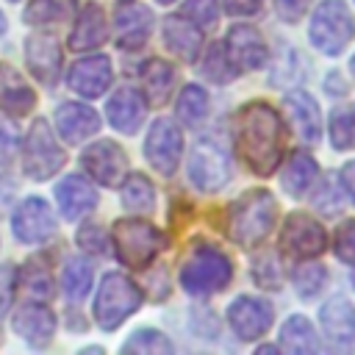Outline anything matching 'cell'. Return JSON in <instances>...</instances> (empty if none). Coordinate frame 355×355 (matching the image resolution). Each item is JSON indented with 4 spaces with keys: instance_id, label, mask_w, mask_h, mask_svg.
<instances>
[{
    "instance_id": "6da1fadb",
    "label": "cell",
    "mask_w": 355,
    "mask_h": 355,
    "mask_svg": "<svg viewBox=\"0 0 355 355\" xmlns=\"http://www.w3.org/2000/svg\"><path fill=\"white\" fill-rule=\"evenodd\" d=\"M239 155L247 161V166L258 175H269L283 150V130L280 119L272 105L266 103H247L239 114V133H236Z\"/></svg>"
},
{
    "instance_id": "7a4b0ae2",
    "label": "cell",
    "mask_w": 355,
    "mask_h": 355,
    "mask_svg": "<svg viewBox=\"0 0 355 355\" xmlns=\"http://www.w3.org/2000/svg\"><path fill=\"white\" fill-rule=\"evenodd\" d=\"M275 216H277L275 197L266 189H250L233 202L227 214V236L239 247H255L269 236Z\"/></svg>"
},
{
    "instance_id": "3957f363",
    "label": "cell",
    "mask_w": 355,
    "mask_h": 355,
    "mask_svg": "<svg viewBox=\"0 0 355 355\" xmlns=\"http://www.w3.org/2000/svg\"><path fill=\"white\" fill-rule=\"evenodd\" d=\"M311 44L324 55H338L355 39V17L344 0H322L308 25Z\"/></svg>"
},
{
    "instance_id": "277c9868",
    "label": "cell",
    "mask_w": 355,
    "mask_h": 355,
    "mask_svg": "<svg viewBox=\"0 0 355 355\" xmlns=\"http://www.w3.org/2000/svg\"><path fill=\"white\" fill-rule=\"evenodd\" d=\"M233 266L227 255L211 244H197L180 269V286L189 294H211L230 283Z\"/></svg>"
},
{
    "instance_id": "5b68a950",
    "label": "cell",
    "mask_w": 355,
    "mask_h": 355,
    "mask_svg": "<svg viewBox=\"0 0 355 355\" xmlns=\"http://www.w3.org/2000/svg\"><path fill=\"white\" fill-rule=\"evenodd\" d=\"M139 305H141L139 286L130 277H125L119 272H111L100 283V291H97V300H94V319H97V324L103 330H114Z\"/></svg>"
},
{
    "instance_id": "8992f818",
    "label": "cell",
    "mask_w": 355,
    "mask_h": 355,
    "mask_svg": "<svg viewBox=\"0 0 355 355\" xmlns=\"http://www.w3.org/2000/svg\"><path fill=\"white\" fill-rule=\"evenodd\" d=\"M111 239H114L119 261L133 266V269L147 266L155 258V252L161 250V244H164L161 230L155 225L144 222V219H119L114 225Z\"/></svg>"
},
{
    "instance_id": "52a82bcc",
    "label": "cell",
    "mask_w": 355,
    "mask_h": 355,
    "mask_svg": "<svg viewBox=\"0 0 355 355\" xmlns=\"http://www.w3.org/2000/svg\"><path fill=\"white\" fill-rule=\"evenodd\" d=\"M67 155L55 144V136L50 133V125L44 119H36L25 136V150H22V169L33 180H47L64 166Z\"/></svg>"
},
{
    "instance_id": "ba28073f",
    "label": "cell",
    "mask_w": 355,
    "mask_h": 355,
    "mask_svg": "<svg viewBox=\"0 0 355 355\" xmlns=\"http://www.w3.org/2000/svg\"><path fill=\"white\" fill-rule=\"evenodd\" d=\"M180 150H183V136L178 130V125L166 116L155 119L150 133H147V141H144V153H147V161L150 166L169 178L175 169H178V161H180Z\"/></svg>"
},
{
    "instance_id": "9c48e42d",
    "label": "cell",
    "mask_w": 355,
    "mask_h": 355,
    "mask_svg": "<svg viewBox=\"0 0 355 355\" xmlns=\"http://www.w3.org/2000/svg\"><path fill=\"white\" fill-rule=\"evenodd\" d=\"M11 230L25 244H42L55 236V214L42 197H28L11 214Z\"/></svg>"
},
{
    "instance_id": "30bf717a",
    "label": "cell",
    "mask_w": 355,
    "mask_h": 355,
    "mask_svg": "<svg viewBox=\"0 0 355 355\" xmlns=\"http://www.w3.org/2000/svg\"><path fill=\"white\" fill-rule=\"evenodd\" d=\"M189 178L200 191H219L230 180V164L214 141H200L189 161Z\"/></svg>"
},
{
    "instance_id": "8fae6325",
    "label": "cell",
    "mask_w": 355,
    "mask_h": 355,
    "mask_svg": "<svg viewBox=\"0 0 355 355\" xmlns=\"http://www.w3.org/2000/svg\"><path fill=\"white\" fill-rule=\"evenodd\" d=\"M283 250L291 258H313L324 250V227L311 219V214L294 211L288 214L286 225H283Z\"/></svg>"
},
{
    "instance_id": "7c38bea8",
    "label": "cell",
    "mask_w": 355,
    "mask_h": 355,
    "mask_svg": "<svg viewBox=\"0 0 355 355\" xmlns=\"http://www.w3.org/2000/svg\"><path fill=\"white\" fill-rule=\"evenodd\" d=\"M272 316H275L272 313V305L263 297H250V294L236 297L230 302V308H227V322L236 330V336L244 338V341L261 338L269 330Z\"/></svg>"
},
{
    "instance_id": "4fadbf2b",
    "label": "cell",
    "mask_w": 355,
    "mask_h": 355,
    "mask_svg": "<svg viewBox=\"0 0 355 355\" xmlns=\"http://www.w3.org/2000/svg\"><path fill=\"white\" fill-rule=\"evenodd\" d=\"M225 53L233 69H261L266 64V42L252 25H233L225 39Z\"/></svg>"
},
{
    "instance_id": "5bb4252c",
    "label": "cell",
    "mask_w": 355,
    "mask_h": 355,
    "mask_svg": "<svg viewBox=\"0 0 355 355\" xmlns=\"http://www.w3.org/2000/svg\"><path fill=\"white\" fill-rule=\"evenodd\" d=\"M83 169L103 186H116L125 175V166H128V158L122 153L119 144L103 139V141H94L92 147L83 150V158H80Z\"/></svg>"
},
{
    "instance_id": "9a60e30c",
    "label": "cell",
    "mask_w": 355,
    "mask_h": 355,
    "mask_svg": "<svg viewBox=\"0 0 355 355\" xmlns=\"http://www.w3.org/2000/svg\"><path fill=\"white\" fill-rule=\"evenodd\" d=\"M69 89H75L83 97H100L111 86V61L105 55H89L72 64L69 75Z\"/></svg>"
},
{
    "instance_id": "2e32d148",
    "label": "cell",
    "mask_w": 355,
    "mask_h": 355,
    "mask_svg": "<svg viewBox=\"0 0 355 355\" xmlns=\"http://www.w3.org/2000/svg\"><path fill=\"white\" fill-rule=\"evenodd\" d=\"M55 130L61 133L64 141L78 144L83 139H89L92 133L100 130V116L94 108L83 105V103H61L55 108Z\"/></svg>"
},
{
    "instance_id": "e0dca14e",
    "label": "cell",
    "mask_w": 355,
    "mask_h": 355,
    "mask_svg": "<svg viewBox=\"0 0 355 355\" xmlns=\"http://www.w3.org/2000/svg\"><path fill=\"white\" fill-rule=\"evenodd\" d=\"M55 202H58L64 219L75 222V219L86 216L97 205V191H94V186L89 180H83L78 175H69L55 186Z\"/></svg>"
},
{
    "instance_id": "ac0fdd59",
    "label": "cell",
    "mask_w": 355,
    "mask_h": 355,
    "mask_svg": "<svg viewBox=\"0 0 355 355\" xmlns=\"http://www.w3.org/2000/svg\"><path fill=\"white\" fill-rule=\"evenodd\" d=\"M25 58L31 72L36 75V80H42L44 86H53L58 80V69H61V50L58 42L53 36H31L28 47H25Z\"/></svg>"
},
{
    "instance_id": "d6986e66",
    "label": "cell",
    "mask_w": 355,
    "mask_h": 355,
    "mask_svg": "<svg viewBox=\"0 0 355 355\" xmlns=\"http://www.w3.org/2000/svg\"><path fill=\"white\" fill-rule=\"evenodd\" d=\"M286 111H288V122L291 128L300 133V139L316 144L319 141V133H322V119H319V105L316 100L308 94V92H288L286 100H283Z\"/></svg>"
},
{
    "instance_id": "ffe728a7",
    "label": "cell",
    "mask_w": 355,
    "mask_h": 355,
    "mask_svg": "<svg viewBox=\"0 0 355 355\" xmlns=\"http://www.w3.org/2000/svg\"><path fill=\"white\" fill-rule=\"evenodd\" d=\"M11 327L33 347H44L55 333V316L44 305H22L11 316Z\"/></svg>"
},
{
    "instance_id": "44dd1931",
    "label": "cell",
    "mask_w": 355,
    "mask_h": 355,
    "mask_svg": "<svg viewBox=\"0 0 355 355\" xmlns=\"http://www.w3.org/2000/svg\"><path fill=\"white\" fill-rule=\"evenodd\" d=\"M319 319H322L324 336L333 344L349 347L355 341V308L349 305L347 297H333L330 302H324Z\"/></svg>"
},
{
    "instance_id": "7402d4cb",
    "label": "cell",
    "mask_w": 355,
    "mask_h": 355,
    "mask_svg": "<svg viewBox=\"0 0 355 355\" xmlns=\"http://www.w3.org/2000/svg\"><path fill=\"white\" fill-rule=\"evenodd\" d=\"M105 111H108V122L119 133H136L144 119V97H141V92L125 86L116 94H111Z\"/></svg>"
},
{
    "instance_id": "603a6c76",
    "label": "cell",
    "mask_w": 355,
    "mask_h": 355,
    "mask_svg": "<svg viewBox=\"0 0 355 355\" xmlns=\"http://www.w3.org/2000/svg\"><path fill=\"white\" fill-rule=\"evenodd\" d=\"M153 31V14L150 8L139 3H128L116 11V44L119 47H141Z\"/></svg>"
},
{
    "instance_id": "cb8c5ba5",
    "label": "cell",
    "mask_w": 355,
    "mask_h": 355,
    "mask_svg": "<svg viewBox=\"0 0 355 355\" xmlns=\"http://www.w3.org/2000/svg\"><path fill=\"white\" fill-rule=\"evenodd\" d=\"M33 105H36V94L25 83V78L8 64H0V108L19 116V114H28Z\"/></svg>"
},
{
    "instance_id": "d4e9b609",
    "label": "cell",
    "mask_w": 355,
    "mask_h": 355,
    "mask_svg": "<svg viewBox=\"0 0 355 355\" xmlns=\"http://www.w3.org/2000/svg\"><path fill=\"white\" fill-rule=\"evenodd\" d=\"M105 36H108V28H105V14H103V8H100L97 3H89V6L80 11L78 22H75V31H72V36H69V47H72V50H92V47L103 44Z\"/></svg>"
},
{
    "instance_id": "484cf974",
    "label": "cell",
    "mask_w": 355,
    "mask_h": 355,
    "mask_svg": "<svg viewBox=\"0 0 355 355\" xmlns=\"http://www.w3.org/2000/svg\"><path fill=\"white\" fill-rule=\"evenodd\" d=\"M164 42L169 44L172 53H178V58L194 61L200 55V47H202V33L194 22H186L180 17H169L164 25Z\"/></svg>"
},
{
    "instance_id": "4316f807",
    "label": "cell",
    "mask_w": 355,
    "mask_h": 355,
    "mask_svg": "<svg viewBox=\"0 0 355 355\" xmlns=\"http://www.w3.org/2000/svg\"><path fill=\"white\" fill-rule=\"evenodd\" d=\"M141 83H144V94L153 105L166 103V97L175 89V67H169L161 58L147 61V67L141 69Z\"/></svg>"
},
{
    "instance_id": "83f0119b",
    "label": "cell",
    "mask_w": 355,
    "mask_h": 355,
    "mask_svg": "<svg viewBox=\"0 0 355 355\" xmlns=\"http://www.w3.org/2000/svg\"><path fill=\"white\" fill-rule=\"evenodd\" d=\"M316 161L308 155V153H294L288 158V166L283 172V189L291 194V197H302L313 180H316Z\"/></svg>"
},
{
    "instance_id": "f1b7e54d",
    "label": "cell",
    "mask_w": 355,
    "mask_h": 355,
    "mask_svg": "<svg viewBox=\"0 0 355 355\" xmlns=\"http://www.w3.org/2000/svg\"><path fill=\"white\" fill-rule=\"evenodd\" d=\"M280 349L286 352H316L319 349V341H316V333L311 327V322L305 316H291L286 319L283 330H280Z\"/></svg>"
},
{
    "instance_id": "f546056e",
    "label": "cell",
    "mask_w": 355,
    "mask_h": 355,
    "mask_svg": "<svg viewBox=\"0 0 355 355\" xmlns=\"http://www.w3.org/2000/svg\"><path fill=\"white\" fill-rule=\"evenodd\" d=\"M122 205L133 214H147L155 205V189L144 175H128L122 183Z\"/></svg>"
},
{
    "instance_id": "4dcf8cb0",
    "label": "cell",
    "mask_w": 355,
    "mask_h": 355,
    "mask_svg": "<svg viewBox=\"0 0 355 355\" xmlns=\"http://www.w3.org/2000/svg\"><path fill=\"white\" fill-rule=\"evenodd\" d=\"M78 0H31L25 8V19L31 25H50V22H64L75 14Z\"/></svg>"
},
{
    "instance_id": "1f68e13d",
    "label": "cell",
    "mask_w": 355,
    "mask_h": 355,
    "mask_svg": "<svg viewBox=\"0 0 355 355\" xmlns=\"http://www.w3.org/2000/svg\"><path fill=\"white\" fill-rule=\"evenodd\" d=\"M330 144L336 150H355V105L333 108V114H330Z\"/></svg>"
},
{
    "instance_id": "d6a6232c",
    "label": "cell",
    "mask_w": 355,
    "mask_h": 355,
    "mask_svg": "<svg viewBox=\"0 0 355 355\" xmlns=\"http://www.w3.org/2000/svg\"><path fill=\"white\" fill-rule=\"evenodd\" d=\"M208 114V94L200 86H186L178 94V119L186 125H200Z\"/></svg>"
},
{
    "instance_id": "836d02e7",
    "label": "cell",
    "mask_w": 355,
    "mask_h": 355,
    "mask_svg": "<svg viewBox=\"0 0 355 355\" xmlns=\"http://www.w3.org/2000/svg\"><path fill=\"white\" fill-rule=\"evenodd\" d=\"M92 288V266L80 258H69L64 266V291L69 300H83Z\"/></svg>"
},
{
    "instance_id": "e575fe53",
    "label": "cell",
    "mask_w": 355,
    "mask_h": 355,
    "mask_svg": "<svg viewBox=\"0 0 355 355\" xmlns=\"http://www.w3.org/2000/svg\"><path fill=\"white\" fill-rule=\"evenodd\" d=\"M200 72H202L208 80H214V83H227V80L236 75V69H230V61H227V53H225V44H222V42L208 50V55H205Z\"/></svg>"
},
{
    "instance_id": "d590c367",
    "label": "cell",
    "mask_w": 355,
    "mask_h": 355,
    "mask_svg": "<svg viewBox=\"0 0 355 355\" xmlns=\"http://www.w3.org/2000/svg\"><path fill=\"white\" fill-rule=\"evenodd\" d=\"M122 349H125V352H172V341H169L164 333L144 327V330H136V333L125 341Z\"/></svg>"
},
{
    "instance_id": "8d00e7d4",
    "label": "cell",
    "mask_w": 355,
    "mask_h": 355,
    "mask_svg": "<svg viewBox=\"0 0 355 355\" xmlns=\"http://www.w3.org/2000/svg\"><path fill=\"white\" fill-rule=\"evenodd\" d=\"M291 280H294V288H297L302 297H313V294L322 291V286H324V280H327V272H324V266H319V263H302V266L294 269Z\"/></svg>"
},
{
    "instance_id": "74e56055",
    "label": "cell",
    "mask_w": 355,
    "mask_h": 355,
    "mask_svg": "<svg viewBox=\"0 0 355 355\" xmlns=\"http://www.w3.org/2000/svg\"><path fill=\"white\" fill-rule=\"evenodd\" d=\"M19 286H22L28 294L39 297V300H47V297L53 294V280H50V275H47L39 263H28V266L22 269Z\"/></svg>"
},
{
    "instance_id": "f35d334b",
    "label": "cell",
    "mask_w": 355,
    "mask_h": 355,
    "mask_svg": "<svg viewBox=\"0 0 355 355\" xmlns=\"http://www.w3.org/2000/svg\"><path fill=\"white\" fill-rule=\"evenodd\" d=\"M333 250L344 263L355 266V219H347L333 233Z\"/></svg>"
},
{
    "instance_id": "ab89813d",
    "label": "cell",
    "mask_w": 355,
    "mask_h": 355,
    "mask_svg": "<svg viewBox=\"0 0 355 355\" xmlns=\"http://www.w3.org/2000/svg\"><path fill=\"white\" fill-rule=\"evenodd\" d=\"M183 17H189L194 25H214L219 17V0H186L183 6Z\"/></svg>"
},
{
    "instance_id": "60d3db41",
    "label": "cell",
    "mask_w": 355,
    "mask_h": 355,
    "mask_svg": "<svg viewBox=\"0 0 355 355\" xmlns=\"http://www.w3.org/2000/svg\"><path fill=\"white\" fill-rule=\"evenodd\" d=\"M311 0H275V11L283 22H300L302 14L308 11Z\"/></svg>"
},
{
    "instance_id": "b9f144b4",
    "label": "cell",
    "mask_w": 355,
    "mask_h": 355,
    "mask_svg": "<svg viewBox=\"0 0 355 355\" xmlns=\"http://www.w3.org/2000/svg\"><path fill=\"white\" fill-rule=\"evenodd\" d=\"M78 241H80L89 252H100V255H103V252L108 250V247H105V244H108V241H105V233H103L97 225H86V227H80Z\"/></svg>"
},
{
    "instance_id": "7bdbcfd3",
    "label": "cell",
    "mask_w": 355,
    "mask_h": 355,
    "mask_svg": "<svg viewBox=\"0 0 355 355\" xmlns=\"http://www.w3.org/2000/svg\"><path fill=\"white\" fill-rule=\"evenodd\" d=\"M261 3H263V0H222L225 11H227V14H236V17H250V14H255V11L261 8Z\"/></svg>"
},
{
    "instance_id": "ee69618b",
    "label": "cell",
    "mask_w": 355,
    "mask_h": 355,
    "mask_svg": "<svg viewBox=\"0 0 355 355\" xmlns=\"http://www.w3.org/2000/svg\"><path fill=\"white\" fill-rule=\"evenodd\" d=\"M14 147H17V136H14V130H11L6 122H0V164L11 161Z\"/></svg>"
},
{
    "instance_id": "f6af8a7d",
    "label": "cell",
    "mask_w": 355,
    "mask_h": 355,
    "mask_svg": "<svg viewBox=\"0 0 355 355\" xmlns=\"http://www.w3.org/2000/svg\"><path fill=\"white\" fill-rule=\"evenodd\" d=\"M8 300H11V269L3 266V269H0V313L6 311Z\"/></svg>"
},
{
    "instance_id": "bcb514c9",
    "label": "cell",
    "mask_w": 355,
    "mask_h": 355,
    "mask_svg": "<svg viewBox=\"0 0 355 355\" xmlns=\"http://www.w3.org/2000/svg\"><path fill=\"white\" fill-rule=\"evenodd\" d=\"M341 183H344V189L349 191V197L355 200V161L344 164V169H341Z\"/></svg>"
},
{
    "instance_id": "7dc6e473",
    "label": "cell",
    "mask_w": 355,
    "mask_h": 355,
    "mask_svg": "<svg viewBox=\"0 0 355 355\" xmlns=\"http://www.w3.org/2000/svg\"><path fill=\"white\" fill-rule=\"evenodd\" d=\"M3 31H6V17H3V11H0V36H3Z\"/></svg>"
},
{
    "instance_id": "c3c4849f",
    "label": "cell",
    "mask_w": 355,
    "mask_h": 355,
    "mask_svg": "<svg viewBox=\"0 0 355 355\" xmlns=\"http://www.w3.org/2000/svg\"><path fill=\"white\" fill-rule=\"evenodd\" d=\"M349 67H352V78H355V55H352V64Z\"/></svg>"
},
{
    "instance_id": "681fc988",
    "label": "cell",
    "mask_w": 355,
    "mask_h": 355,
    "mask_svg": "<svg viewBox=\"0 0 355 355\" xmlns=\"http://www.w3.org/2000/svg\"><path fill=\"white\" fill-rule=\"evenodd\" d=\"M158 3H175V0H158Z\"/></svg>"
},
{
    "instance_id": "f907efd6",
    "label": "cell",
    "mask_w": 355,
    "mask_h": 355,
    "mask_svg": "<svg viewBox=\"0 0 355 355\" xmlns=\"http://www.w3.org/2000/svg\"><path fill=\"white\" fill-rule=\"evenodd\" d=\"M352 286H355V272H352Z\"/></svg>"
}]
</instances>
